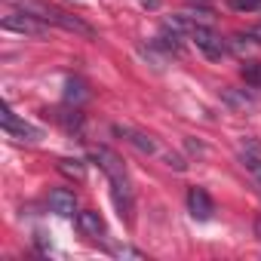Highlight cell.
Returning <instances> with one entry per match:
<instances>
[{
	"label": "cell",
	"mask_w": 261,
	"mask_h": 261,
	"mask_svg": "<svg viewBox=\"0 0 261 261\" xmlns=\"http://www.w3.org/2000/svg\"><path fill=\"white\" fill-rule=\"evenodd\" d=\"M22 10H28V13H34V16H40L43 22H49V25H59V28H65V31H74V34H83V37H95L92 25H86L83 19L71 16V13H65V10H59V7L25 0V4H22Z\"/></svg>",
	"instance_id": "7a4b0ae2"
},
{
	"label": "cell",
	"mask_w": 261,
	"mask_h": 261,
	"mask_svg": "<svg viewBox=\"0 0 261 261\" xmlns=\"http://www.w3.org/2000/svg\"><path fill=\"white\" fill-rule=\"evenodd\" d=\"M114 255H120V258H142V252L129 249V246H114Z\"/></svg>",
	"instance_id": "9a60e30c"
},
{
	"label": "cell",
	"mask_w": 261,
	"mask_h": 261,
	"mask_svg": "<svg viewBox=\"0 0 261 261\" xmlns=\"http://www.w3.org/2000/svg\"><path fill=\"white\" fill-rule=\"evenodd\" d=\"M188 209H191V215L197 221H209L212 212H215V203H212V197L203 188H191L188 191Z\"/></svg>",
	"instance_id": "52a82bcc"
},
{
	"label": "cell",
	"mask_w": 261,
	"mask_h": 261,
	"mask_svg": "<svg viewBox=\"0 0 261 261\" xmlns=\"http://www.w3.org/2000/svg\"><path fill=\"white\" fill-rule=\"evenodd\" d=\"M243 163H246V169H249V172L255 175V181L261 185V160H255V157H246Z\"/></svg>",
	"instance_id": "5bb4252c"
},
{
	"label": "cell",
	"mask_w": 261,
	"mask_h": 261,
	"mask_svg": "<svg viewBox=\"0 0 261 261\" xmlns=\"http://www.w3.org/2000/svg\"><path fill=\"white\" fill-rule=\"evenodd\" d=\"M89 92H86V86H83V80H68V92H65V98L68 101H83Z\"/></svg>",
	"instance_id": "4fadbf2b"
},
{
	"label": "cell",
	"mask_w": 261,
	"mask_h": 261,
	"mask_svg": "<svg viewBox=\"0 0 261 261\" xmlns=\"http://www.w3.org/2000/svg\"><path fill=\"white\" fill-rule=\"evenodd\" d=\"M233 13H261V0H227Z\"/></svg>",
	"instance_id": "7c38bea8"
},
{
	"label": "cell",
	"mask_w": 261,
	"mask_h": 261,
	"mask_svg": "<svg viewBox=\"0 0 261 261\" xmlns=\"http://www.w3.org/2000/svg\"><path fill=\"white\" fill-rule=\"evenodd\" d=\"M249 37H252V40H255V43H261V22H258V25H255V28H252V34H249Z\"/></svg>",
	"instance_id": "2e32d148"
},
{
	"label": "cell",
	"mask_w": 261,
	"mask_h": 261,
	"mask_svg": "<svg viewBox=\"0 0 261 261\" xmlns=\"http://www.w3.org/2000/svg\"><path fill=\"white\" fill-rule=\"evenodd\" d=\"M59 172L62 175H68V178H77V181H83L86 178V166L80 163V160H59Z\"/></svg>",
	"instance_id": "30bf717a"
},
{
	"label": "cell",
	"mask_w": 261,
	"mask_h": 261,
	"mask_svg": "<svg viewBox=\"0 0 261 261\" xmlns=\"http://www.w3.org/2000/svg\"><path fill=\"white\" fill-rule=\"evenodd\" d=\"M89 157H92L95 166L108 175V181H111V194H114V203H117V209H120V218L133 221L136 194H133V181H129V172H126L123 160H120L111 148H92Z\"/></svg>",
	"instance_id": "6da1fadb"
},
{
	"label": "cell",
	"mask_w": 261,
	"mask_h": 261,
	"mask_svg": "<svg viewBox=\"0 0 261 261\" xmlns=\"http://www.w3.org/2000/svg\"><path fill=\"white\" fill-rule=\"evenodd\" d=\"M46 25H49V22H43L40 16H34V13H28V10H22V13H7V16H4V28H7V31L28 34V37H43V34H46Z\"/></svg>",
	"instance_id": "277c9868"
},
{
	"label": "cell",
	"mask_w": 261,
	"mask_h": 261,
	"mask_svg": "<svg viewBox=\"0 0 261 261\" xmlns=\"http://www.w3.org/2000/svg\"><path fill=\"white\" fill-rule=\"evenodd\" d=\"M49 209H53L56 215H62V218H74V212H77V197H74V191L56 188V191L49 194Z\"/></svg>",
	"instance_id": "ba28073f"
},
{
	"label": "cell",
	"mask_w": 261,
	"mask_h": 261,
	"mask_svg": "<svg viewBox=\"0 0 261 261\" xmlns=\"http://www.w3.org/2000/svg\"><path fill=\"white\" fill-rule=\"evenodd\" d=\"M77 227H80V233H83V237H89V240L105 237V218H101L98 212H92V209L77 212Z\"/></svg>",
	"instance_id": "9c48e42d"
},
{
	"label": "cell",
	"mask_w": 261,
	"mask_h": 261,
	"mask_svg": "<svg viewBox=\"0 0 261 261\" xmlns=\"http://www.w3.org/2000/svg\"><path fill=\"white\" fill-rule=\"evenodd\" d=\"M240 74H243V80H246L249 86H258V89H261V62H246V65L240 68Z\"/></svg>",
	"instance_id": "8fae6325"
},
{
	"label": "cell",
	"mask_w": 261,
	"mask_h": 261,
	"mask_svg": "<svg viewBox=\"0 0 261 261\" xmlns=\"http://www.w3.org/2000/svg\"><path fill=\"white\" fill-rule=\"evenodd\" d=\"M4 133L16 142H40V129L31 126L28 120H19L10 108H4Z\"/></svg>",
	"instance_id": "5b68a950"
},
{
	"label": "cell",
	"mask_w": 261,
	"mask_h": 261,
	"mask_svg": "<svg viewBox=\"0 0 261 261\" xmlns=\"http://www.w3.org/2000/svg\"><path fill=\"white\" fill-rule=\"evenodd\" d=\"M191 40L197 43V49L206 56V59H212V62H218V59H224L227 56V43L221 40V34H215L212 28H206V25H191Z\"/></svg>",
	"instance_id": "3957f363"
},
{
	"label": "cell",
	"mask_w": 261,
	"mask_h": 261,
	"mask_svg": "<svg viewBox=\"0 0 261 261\" xmlns=\"http://www.w3.org/2000/svg\"><path fill=\"white\" fill-rule=\"evenodd\" d=\"M114 133H117L120 139H126L129 145H133L136 151H142V154H157V151H160V145H157L154 136L139 133V129H133V126H114Z\"/></svg>",
	"instance_id": "8992f818"
}]
</instances>
